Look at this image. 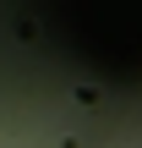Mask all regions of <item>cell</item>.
Instances as JSON below:
<instances>
[]
</instances>
